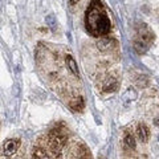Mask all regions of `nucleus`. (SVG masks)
Segmentation results:
<instances>
[{"label":"nucleus","mask_w":159,"mask_h":159,"mask_svg":"<svg viewBox=\"0 0 159 159\" xmlns=\"http://www.w3.org/2000/svg\"><path fill=\"white\" fill-rule=\"evenodd\" d=\"M86 28L94 36H102L110 31V20L102 12V4L94 0L86 12Z\"/></svg>","instance_id":"obj_1"},{"label":"nucleus","mask_w":159,"mask_h":159,"mask_svg":"<svg viewBox=\"0 0 159 159\" xmlns=\"http://www.w3.org/2000/svg\"><path fill=\"white\" fill-rule=\"evenodd\" d=\"M16 150H17V142L16 141H13V139H8V141L4 142L3 151H4V154H6L7 157L13 155V154L16 152Z\"/></svg>","instance_id":"obj_2"},{"label":"nucleus","mask_w":159,"mask_h":159,"mask_svg":"<svg viewBox=\"0 0 159 159\" xmlns=\"http://www.w3.org/2000/svg\"><path fill=\"white\" fill-rule=\"evenodd\" d=\"M113 44H114V41L111 39L103 37V39H101V40H98L97 41V48L99 49V51H106V49L113 47Z\"/></svg>","instance_id":"obj_3"},{"label":"nucleus","mask_w":159,"mask_h":159,"mask_svg":"<svg viewBox=\"0 0 159 159\" xmlns=\"http://www.w3.org/2000/svg\"><path fill=\"white\" fill-rule=\"evenodd\" d=\"M66 65H68V68H69V70H70L74 76H77L78 77V66H77V64H76V61H74V58L73 57H70V56H68L66 57Z\"/></svg>","instance_id":"obj_4"},{"label":"nucleus","mask_w":159,"mask_h":159,"mask_svg":"<svg viewBox=\"0 0 159 159\" xmlns=\"http://www.w3.org/2000/svg\"><path fill=\"white\" fill-rule=\"evenodd\" d=\"M138 137L141 139V142H147L148 139V129L145 125L138 126Z\"/></svg>","instance_id":"obj_5"},{"label":"nucleus","mask_w":159,"mask_h":159,"mask_svg":"<svg viewBox=\"0 0 159 159\" xmlns=\"http://www.w3.org/2000/svg\"><path fill=\"white\" fill-rule=\"evenodd\" d=\"M118 86V84H117V81L114 78H109L107 81H106V84H105V92H114L116 90V88Z\"/></svg>","instance_id":"obj_6"},{"label":"nucleus","mask_w":159,"mask_h":159,"mask_svg":"<svg viewBox=\"0 0 159 159\" xmlns=\"http://www.w3.org/2000/svg\"><path fill=\"white\" fill-rule=\"evenodd\" d=\"M70 106L72 109H74V110H82V107H84V101H82V98L81 97H78L76 99H73V102L70 103Z\"/></svg>","instance_id":"obj_7"},{"label":"nucleus","mask_w":159,"mask_h":159,"mask_svg":"<svg viewBox=\"0 0 159 159\" xmlns=\"http://www.w3.org/2000/svg\"><path fill=\"white\" fill-rule=\"evenodd\" d=\"M134 48H135V51H137L139 54H143V53L147 52L146 44H143L142 41H135V43H134Z\"/></svg>","instance_id":"obj_8"},{"label":"nucleus","mask_w":159,"mask_h":159,"mask_svg":"<svg viewBox=\"0 0 159 159\" xmlns=\"http://www.w3.org/2000/svg\"><path fill=\"white\" fill-rule=\"evenodd\" d=\"M45 21H47L48 27L51 29H56L57 28V20H56V17H54V15H49V16H47Z\"/></svg>","instance_id":"obj_9"},{"label":"nucleus","mask_w":159,"mask_h":159,"mask_svg":"<svg viewBox=\"0 0 159 159\" xmlns=\"http://www.w3.org/2000/svg\"><path fill=\"white\" fill-rule=\"evenodd\" d=\"M125 143H126V146H127L129 148H131V150H134V148H135V141H134V138H133L131 135H126Z\"/></svg>","instance_id":"obj_10"},{"label":"nucleus","mask_w":159,"mask_h":159,"mask_svg":"<svg viewBox=\"0 0 159 159\" xmlns=\"http://www.w3.org/2000/svg\"><path fill=\"white\" fill-rule=\"evenodd\" d=\"M48 155L45 152H44V150H41V148H34V152H33V158H47Z\"/></svg>","instance_id":"obj_11"},{"label":"nucleus","mask_w":159,"mask_h":159,"mask_svg":"<svg viewBox=\"0 0 159 159\" xmlns=\"http://www.w3.org/2000/svg\"><path fill=\"white\" fill-rule=\"evenodd\" d=\"M137 85L139 86V88H145L146 85H147V78L145 77V76H141L138 78V81H137Z\"/></svg>","instance_id":"obj_12"},{"label":"nucleus","mask_w":159,"mask_h":159,"mask_svg":"<svg viewBox=\"0 0 159 159\" xmlns=\"http://www.w3.org/2000/svg\"><path fill=\"white\" fill-rule=\"evenodd\" d=\"M154 123H155L157 126H159V118H155V119H154Z\"/></svg>","instance_id":"obj_13"},{"label":"nucleus","mask_w":159,"mask_h":159,"mask_svg":"<svg viewBox=\"0 0 159 159\" xmlns=\"http://www.w3.org/2000/svg\"><path fill=\"white\" fill-rule=\"evenodd\" d=\"M77 2H78V0H70V3H72V4H76Z\"/></svg>","instance_id":"obj_14"},{"label":"nucleus","mask_w":159,"mask_h":159,"mask_svg":"<svg viewBox=\"0 0 159 159\" xmlns=\"http://www.w3.org/2000/svg\"><path fill=\"white\" fill-rule=\"evenodd\" d=\"M158 141H159V137H158Z\"/></svg>","instance_id":"obj_15"}]
</instances>
